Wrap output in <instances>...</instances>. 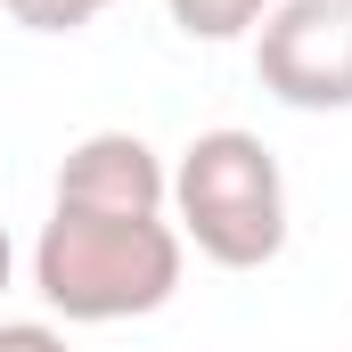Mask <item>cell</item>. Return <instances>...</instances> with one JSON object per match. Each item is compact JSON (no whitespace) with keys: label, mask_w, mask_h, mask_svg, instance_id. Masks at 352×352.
<instances>
[{"label":"cell","mask_w":352,"mask_h":352,"mask_svg":"<svg viewBox=\"0 0 352 352\" xmlns=\"http://www.w3.org/2000/svg\"><path fill=\"white\" fill-rule=\"evenodd\" d=\"M8 270H16V246H8V221H0V295H8Z\"/></svg>","instance_id":"8"},{"label":"cell","mask_w":352,"mask_h":352,"mask_svg":"<svg viewBox=\"0 0 352 352\" xmlns=\"http://www.w3.org/2000/svg\"><path fill=\"white\" fill-rule=\"evenodd\" d=\"M25 33H82L90 16H107L115 0H0Z\"/></svg>","instance_id":"6"},{"label":"cell","mask_w":352,"mask_h":352,"mask_svg":"<svg viewBox=\"0 0 352 352\" xmlns=\"http://www.w3.org/2000/svg\"><path fill=\"white\" fill-rule=\"evenodd\" d=\"M254 74L295 115L352 107V0H278L254 25Z\"/></svg>","instance_id":"3"},{"label":"cell","mask_w":352,"mask_h":352,"mask_svg":"<svg viewBox=\"0 0 352 352\" xmlns=\"http://www.w3.org/2000/svg\"><path fill=\"white\" fill-rule=\"evenodd\" d=\"M173 8V25L188 41H238V33H254L278 0H164Z\"/></svg>","instance_id":"5"},{"label":"cell","mask_w":352,"mask_h":352,"mask_svg":"<svg viewBox=\"0 0 352 352\" xmlns=\"http://www.w3.org/2000/svg\"><path fill=\"white\" fill-rule=\"evenodd\" d=\"M173 230L180 246H197L205 263L221 270H263L287 246V173L254 131L221 123V131H197L180 148L173 173Z\"/></svg>","instance_id":"2"},{"label":"cell","mask_w":352,"mask_h":352,"mask_svg":"<svg viewBox=\"0 0 352 352\" xmlns=\"http://www.w3.org/2000/svg\"><path fill=\"white\" fill-rule=\"evenodd\" d=\"M180 230L156 213V221H115V213H66L50 205L41 238H33V287L58 320H82V328H107V320H148L180 295Z\"/></svg>","instance_id":"1"},{"label":"cell","mask_w":352,"mask_h":352,"mask_svg":"<svg viewBox=\"0 0 352 352\" xmlns=\"http://www.w3.org/2000/svg\"><path fill=\"white\" fill-rule=\"evenodd\" d=\"M0 352H66V336L41 320H0Z\"/></svg>","instance_id":"7"},{"label":"cell","mask_w":352,"mask_h":352,"mask_svg":"<svg viewBox=\"0 0 352 352\" xmlns=\"http://www.w3.org/2000/svg\"><path fill=\"white\" fill-rule=\"evenodd\" d=\"M58 205L66 213H115V221H156L173 205V173L140 131H90L58 164Z\"/></svg>","instance_id":"4"}]
</instances>
